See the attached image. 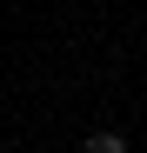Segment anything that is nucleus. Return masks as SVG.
<instances>
[{
	"label": "nucleus",
	"mask_w": 147,
	"mask_h": 153,
	"mask_svg": "<svg viewBox=\"0 0 147 153\" xmlns=\"http://www.w3.org/2000/svg\"><path fill=\"white\" fill-rule=\"evenodd\" d=\"M87 153H127L120 133H87Z\"/></svg>",
	"instance_id": "nucleus-1"
}]
</instances>
